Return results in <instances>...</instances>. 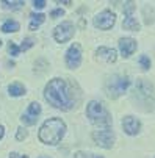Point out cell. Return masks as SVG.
Returning <instances> with one entry per match:
<instances>
[{"instance_id": "obj_31", "label": "cell", "mask_w": 155, "mask_h": 158, "mask_svg": "<svg viewBox=\"0 0 155 158\" xmlns=\"http://www.w3.org/2000/svg\"><path fill=\"white\" fill-rule=\"evenodd\" d=\"M39 158H46V156H39Z\"/></svg>"}, {"instance_id": "obj_5", "label": "cell", "mask_w": 155, "mask_h": 158, "mask_svg": "<svg viewBox=\"0 0 155 158\" xmlns=\"http://www.w3.org/2000/svg\"><path fill=\"white\" fill-rule=\"evenodd\" d=\"M130 86V80L128 77H122V75H113L107 81V93L111 99H118L119 96H122L127 88Z\"/></svg>"}, {"instance_id": "obj_3", "label": "cell", "mask_w": 155, "mask_h": 158, "mask_svg": "<svg viewBox=\"0 0 155 158\" xmlns=\"http://www.w3.org/2000/svg\"><path fill=\"white\" fill-rule=\"evenodd\" d=\"M133 99L146 105V110H153L155 108V89L152 83L146 80H138L135 85V91H133Z\"/></svg>"}, {"instance_id": "obj_26", "label": "cell", "mask_w": 155, "mask_h": 158, "mask_svg": "<svg viewBox=\"0 0 155 158\" xmlns=\"http://www.w3.org/2000/svg\"><path fill=\"white\" fill-rule=\"evenodd\" d=\"M10 158H28L27 155H19V153H11Z\"/></svg>"}, {"instance_id": "obj_1", "label": "cell", "mask_w": 155, "mask_h": 158, "mask_svg": "<svg viewBox=\"0 0 155 158\" xmlns=\"http://www.w3.org/2000/svg\"><path fill=\"white\" fill-rule=\"evenodd\" d=\"M44 97L50 105L64 111L74 106V99L69 93V88L61 78H53L49 81V85L46 86V91H44Z\"/></svg>"}, {"instance_id": "obj_18", "label": "cell", "mask_w": 155, "mask_h": 158, "mask_svg": "<svg viewBox=\"0 0 155 158\" xmlns=\"http://www.w3.org/2000/svg\"><path fill=\"white\" fill-rule=\"evenodd\" d=\"M2 5L6 8V10H16V8H19V6H22L24 5V2H22V0H19V2H8V0H3L2 2Z\"/></svg>"}, {"instance_id": "obj_20", "label": "cell", "mask_w": 155, "mask_h": 158, "mask_svg": "<svg viewBox=\"0 0 155 158\" xmlns=\"http://www.w3.org/2000/svg\"><path fill=\"white\" fill-rule=\"evenodd\" d=\"M140 64H141V67H143V69L144 71H147L149 69V67H150V60L147 58V56H140Z\"/></svg>"}, {"instance_id": "obj_12", "label": "cell", "mask_w": 155, "mask_h": 158, "mask_svg": "<svg viewBox=\"0 0 155 158\" xmlns=\"http://www.w3.org/2000/svg\"><path fill=\"white\" fill-rule=\"evenodd\" d=\"M122 127H124V131H125L127 135H136V133L140 131L141 124H140V121H138L136 118L127 116V118L122 121Z\"/></svg>"}, {"instance_id": "obj_30", "label": "cell", "mask_w": 155, "mask_h": 158, "mask_svg": "<svg viewBox=\"0 0 155 158\" xmlns=\"http://www.w3.org/2000/svg\"><path fill=\"white\" fill-rule=\"evenodd\" d=\"M0 47H2V41H0Z\"/></svg>"}, {"instance_id": "obj_24", "label": "cell", "mask_w": 155, "mask_h": 158, "mask_svg": "<svg viewBox=\"0 0 155 158\" xmlns=\"http://www.w3.org/2000/svg\"><path fill=\"white\" fill-rule=\"evenodd\" d=\"M33 6L38 8V10L44 8V6H46V0H35V2H33Z\"/></svg>"}, {"instance_id": "obj_27", "label": "cell", "mask_w": 155, "mask_h": 158, "mask_svg": "<svg viewBox=\"0 0 155 158\" xmlns=\"http://www.w3.org/2000/svg\"><path fill=\"white\" fill-rule=\"evenodd\" d=\"M3 135H5V128H3L2 125H0V139L3 138Z\"/></svg>"}, {"instance_id": "obj_14", "label": "cell", "mask_w": 155, "mask_h": 158, "mask_svg": "<svg viewBox=\"0 0 155 158\" xmlns=\"http://www.w3.org/2000/svg\"><path fill=\"white\" fill-rule=\"evenodd\" d=\"M8 93L13 97H19V96H24L25 94V88L22 86L20 83H13V85L8 86Z\"/></svg>"}, {"instance_id": "obj_21", "label": "cell", "mask_w": 155, "mask_h": 158, "mask_svg": "<svg viewBox=\"0 0 155 158\" xmlns=\"http://www.w3.org/2000/svg\"><path fill=\"white\" fill-rule=\"evenodd\" d=\"M8 50H10V53H11L13 56H16V55H19V52H20V47H17L14 42H10V44H8Z\"/></svg>"}, {"instance_id": "obj_7", "label": "cell", "mask_w": 155, "mask_h": 158, "mask_svg": "<svg viewBox=\"0 0 155 158\" xmlns=\"http://www.w3.org/2000/svg\"><path fill=\"white\" fill-rule=\"evenodd\" d=\"M115 22H116L115 13L108 11V10L99 13V14L94 17V25H96L97 28H100V30H108V28H111V27L115 25Z\"/></svg>"}, {"instance_id": "obj_4", "label": "cell", "mask_w": 155, "mask_h": 158, "mask_svg": "<svg viewBox=\"0 0 155 158\" xmlns=\"http://www.w3.org/2000/svg\"><path fill=\"white\" fill-rule=\"evenodd\" d=\"M86 114H88V118L91 119L93 124H96V125H99V127H107V125L111 124V118H110L108 111L103 108V105H102L100 102L93 100V102L88 103V106H86Z\"/></svg>"}, {"instance_id": "obj_19", "label": "cell", "mask_w": 155, "mask_h": 158, "mask_svg": "<svg viewBox=\"0 0 155 158\" xmlns=\"http://www.w3.org/2000/svg\"><path fill=\"white\" fill-rule=\"evenodd\" d=\"M33 44H35V39H31V38L24 39V41H22V44H20V50H27V49H30Z\"/></svg>"}, {"instance_id": "obj_10", "label": "cell", "mask_w": 155, "mask_h": 158, "mask_svg": "<svg viewBox=\"0 0 155 158\" xmlns=\"http://www.w3.org/2000/svg\"><path fill=\"white\" fill-rule=\"evenodd\" d=\"M39 113H41V105L38 102H33V103L28 105L27 113H25V114H22L20 119H22V122L27 124V125H33L36 122L38 116H39Z\"/></svg>"}, {"instance_id": "obj_23", "label": "cell", "mask_w": 155, "mask_h": 158, "mask_svg": "<svg viewBox=\"0 0 155 158\" xmlns=\"http://www.w3.org/2000/svg\"><path fill=\"white\" fill-rule=\"evenodd\" d=\"M16 138L19 139V141H22V139H25L27 138V130L25 128H17V135H16Z\"/></svg>"}, {"instance_id": "obj_28", "label": "cell", "mask_w": 155, "mask_h": 158, "mask_svg": "<svg viewBox=\"0 0 155 158\" xmlns=\"http://www.w3.org/2000/svg\"><path fill=\"white\" fill-rule=\"evenodd\" d=\"M75 158H85V153H82V152H77V153H75Z\"/></svg>"}, {"instance_id": "obj_9", "label": "cell", "mask_w": 155, "mask_h": 158, "mask_svg": "<svg viewBox=\"0 0 155 158\" xmlns=\"http://www.w3.org/2000/svg\"><path fill=\"white\" fill-rule=\"evenodd\" d=\"M80 63H82V49L78 44H72L68 53H66V64L71 69H75V67L80 66Z\"/></svg>"}, {"instance_id": "obj_15", "label": "cell", "mask_w": 155, "mask_h": 158, "mask_svg": "<svg viewBox=\"0 0 155 158\" xmlns=\"http://www.w3.org/2000/svg\"><path fill=\"white\" fill-rule=\"evenodd\" d=\"M122 27L125 28V30H132V31H136V30H140V24L136 22V19L135 17H125L124 19V24H122Z\"/></svg>"}, {"instance_id": "obj_16", "label": "cell", "mask_w": 155, "mask_h": 158, "mask_svg": "<svg viewBox=\"0 0 155 158\" xmlns=\"http://www.w3.org/2000/svg\"><path fill=\"white\" fill-rule=\"evenodd\" d=\"M19 24L16 20H11V19H8L5 24L2 25V31H5V33H13V31H17L19 30Z\"/></svg>"}, {"instance_id": "obj_22", "label": "cell", "mask_w": 155, "mask_h": 158, "mask_svg": "<svg viewBox=\"0 0 155 158\" xmlns=\"http://www.w3.org/2000/svg\"><path fill=\"white\" fill-rule=\"evenodd\" d=\"M135 10V3L133 2H128V3H125L124 5V13L127 14V17H130V14H132V11Z\"/></svg>"}, {"instance_id": "obj_29", "label": "cell", "mask_w": 155, "mask_h": 158, "mask_svg": "<svg viewBox=\"0 0 155 158\" xmlns=\"http://www.w3.org/2000/svg\"><path fill=\"white\" fill-rule=\"evenodd\" d=\"M93 158H103V156H100V155H99V156H97V155H96V156H93Z\"/></svg>"}, {"instance_id": "obj_11", "label": "cell", "mask_w": 155, "mask_h": 158, "mask_svg": "<svg viewBox=\"0 0 155 158\" xmlns=\"http://www.w3.org/2000/svg\"><path fill=\"white\" fill-rule=\"evenodd\" d=\"M119 50H121V53H122L125 58L130 56L132 53L136 50V41L132 39V38H122V39L119 41Z\"/></svg>"}, {"instance_id": "obj_8", "label": "cell", "mask_w": 155, "mask_h": 158, "mask_svg": "<svg viewBox=\"0 0 155 158\" xmlns=\"http://www.w3.org/2000/svg\"><path fill=\"white\" fill-rule=\"evenodd\" d=\"M74 36V25L71 22H63L61 25H58L53 31V38L57 42H66Z\"/></svg>"}, {"instance_id": "obj_13", "label": "cell", "mask_w": 155, "mask_h": 158, "mask_svg": "<svg viewBox=\"0 0 155 158\" xmlns=\"http://www.w3.org/2000/svg\"><path fill=\"white\" fill-rule=\"evenodd\" d=\"M96 58L97 60H103L107 63H115L118 55H116V50L115 49H110V47H99L97 52H96Z\"/></svg>"}, {"instance_id": "obj_17", "label": "cell", "mask_w": 155, "mask_h": 158, "mask_svg": "<svg viewBox=\"0 0 155 158\" xmlns=\"http://www.w3.org/2000/svg\"><path fill=\"white\" fill-rule=\"evenodd\" d=\"M46 16L44 14H31V24H30V30H36L39 27V24H42Z\"/></svg>"}, {"instance_id": "obj_25", "label": "cell", "mask_w": 155, "mask_h": 158, "mask_svg": "<svg viewBox=\"0 0 155 158\" xmlns=\"http://www.w3.org/2000/svg\"><path fill=\"white\" fill-rule=\"evenodd\" d=\"M63 14H64V11H63V10H61V8H60V10H53V11H52V14H50V16H52V17H53V19H55V17H58V16H63Z\"/></svg>"}, {"instance_id": "obj_2", "label": "cell", "mask_w": 155, "mask_h": 158, "mask_svg": "<svg viewBox=\"0 0 155 158\" xmlns=\"http://www.w3.org/2000/svg\"><path fill=\"white\" fill-rule=\"evenodd\" d=\"M64 131H66V124L60 118H52L42 124L39 130V139L44 144L55 146L64 136Z\"/></svg>"}, {"instance_id": "obj_6", "label": "cell", "mask_w": 155, "mask_h": 158, "mask_svg": "<svg viewBox=\"0 0 155 158\" xmlns=\"http://www.w3.org/2000/svg\"><path fill=\"white\" fill-rule=\"evenodd\" d=\"M93 139L96 141V144H99L103 149H110L115 144V133L108 128L103 130H94L93 131Z\"/></svg>"}]
</instances>
